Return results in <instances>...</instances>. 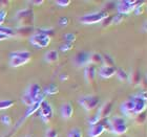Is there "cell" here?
I'll return each mask as SVG.
<instances>
[{"instance_id":"obj_9","label":"cell","mask_w":147,"mask_h":137,"mask_svg":"<svg viewBox=\"0 0 147 137\" xmlns=\"http://www.w3.org/2000/svg\"><path fill=\"white\" fill-rule=\"evenodd\" d=\"M74 63L78 66V67H82V66H87L90 64V53L86 51H81L75 57L74 59Z\"/></svg>"},{"instance_id":"obj_33","label":"cell","mask_w":147,"mask_h":137,"mask_svg":"<svg viewBox=\"0 0 147 137\" xmlns=\"http://www.w3.org/2000/svg\"><path fill=\"white\" fill-rule=\"evenodd\" d=\"M9 38H11V37H9V36H7V35L3 34V33H1V31H0V41H3V40H6V39H9Z\"/></svg>"},{"instance_id":"obj_12","label":"cell","mask_w":147,"mask_h":137,"mask_svg":"<svg viewBox=\"0 0 147 137\" xmlns=\"http://www.w3.org/2000/svg\"><path fill=\"white\" fill-rule=\"evenodd\" d=\"M117 69L115 67H111V66H101L100 69H99V76H101L102 79H109L111 76H113L116 74Z\"/></svg>"},{"instance_id":"obj_29","label":"cell","mask_w":147,"mask_h":137,"mask_svg":"<svg viewBox=\"0 0 147 137\" xmlns=\"http://www.w3.org/2000/svg\"><path fill=\"white\" fill-rule=\"evenodd\" d=\"M45 137H58V133L54 129H49L45 133Z\"/></svg>"},{"instance_id":"obj_4","label":"cell","mask_w":147,"mask_h":137,"mask_svg":"<svg viewBox=\"0 0 147 137\" xmlns=\"http://www.w3.org/2000/svg\"><path fill=\"white\" fill-rule=\"evenodd\" d=\"M31 44L38 48H45L51 44V38L41 33H36L31 37Z\"/></svg>"},{"instance_id":"obj_13","label":"cell","mask_w":147,"mask_h":137,"mask_svg":"<svg viewBox=\"0 0 147 137\" xmlns=\"http://www.w3.org/2000/svg\"><path fill=\"white\" fill-rule=\"evenodd\" d=\"M105 131V126L101 122H97L95 125L90 126L88 135L89 137H99L100 135Z\"/></svg>"},{"instance_id":"obj_14","label":"cell","mask_w":147,"mask_h":137,"mask_svg":"<svg viewBox=\"0 0 147 137\" xmlns=\"http://www.w3.org/2000/svg\"><path fill=\"white\" fill-rule=\"evenodd\" d=\"M74 114V108L71 103H65L61 106V116L63 119H69Z\"/></svg>"},{"instance_id":"obj_32","label":"cell","mask_w":147,"mask_h":137,"mask_svg":"<svg viewBox=\"0 0 147 137\" xmlns=\"http://www.w3.org/2000/svg\"><path fill=\"white\" fill-rule=\"evenodd\" d=\"M5 18H6V12L5 11H1V12H0V26L3 24Z\"/></svg>"},{"instance_id":"obj_16","label":"cell","mask_w":147,"mask_h":137,"mask_svg":"<svg viewBox=\"0 0 147 137\" xmlns=\"http://www.w3.org/2000/svg\"><path fill=\"white\" fill-rule=\"evenodd\" d=\"M84 76L88 83H92L96 78V67L94 64H89L85 67L84 70Z\"/></svg>"},{"instance_id":"obj_27","label":"cell","mask_w":147,"mask_h":137,"mask_svg":"<svg viewBox=\"0 0 147 137\" xmlns=\"http://www.w3.org/2000/svg\"><path fill=\"white\" fill-rule=\"evenodd\" d=\"M65 38V42H68V43H73L75 42V40H76V36L74 34H71V33H68L64 36Z\"/></svg>"},{"instance_id":"obj_18","label":"cell","mask_w":147,"mask_h":137,"mask_svg":"<svg viewBox=\"0 0 147 137\" xmlns=\"http://www.w3.org/2000/svg\"><path fill=\"white\" fill-rule=\"evenodd\" d=\"M41 103H42V102H37V103L33 104L32 106L28 107V111L25 112V118H28V117L32 116L35 112H36V111H38V110H39V108H40V105H41Z\"/></svg>"},{"instance_id":"obj_10","label":"cell","mask_w":147,"mask_h":137,"mask_svg":"<svg viewBox=\"0 0 147 137\" xmlns=\"http://www.w3.org/2000/svg\"><path fill=\"white\" fill-rule=\"evenodd\" d=\"M134 109H135V106H134V101L132 98H129L126 102L121 105V111L125 116L127 117H130V116L134 114Z\"/></svg>"},{"instance_id":"obj_34","label":"cell","mask_w":147,"mask_h":137,"mask_svg":"<svg viewBox=\"0 0 147 137\" xmlns=\"http://www.w3.org/2000/svg\"><path fill=\"white\" fill-rule=\"evenodd\" d=\"M35 4H42V3H43V1H37V2H36V1H35Z\"/></svg>"},{"instance_id":"obj_6","label":"cell","mask_w":147,"mask_h":137,"mask_svg":"<svg viewBox=\"0 0 147 137\" xmlns=\"http://www.w3.org/2000/svg\"><path fill=\"white\" fill-rule=\"evenodd\" d=\"M40 111H39V116L40 118L42 119V122H49L51 119L53 118V115H54V111H53V108L51 106V104H49L47 102L43 101L40 105Z\"/></svg>"},{"instance_id":"obj_1","label":"cell","mask_w":147,"mask_h":137,"mask_svg":"<svg viewBox=\"0 0 147 137\" xmlns=\"http://www.w3.org/2000/svg\"><path fill=\"white\" fill-rule=\"evenodd\" d=\"M107 124L110 132H113V134L122 135L128 130V126L126 124V120L121 116H113V118L107 119Z\"/></svg>"},{"instance_id":"obj_24","label":"cell","mask_w":147,"mask_h":137,"mask_svg":"<svg viewBox=\"0 0 147 137\" xmlns=\"http://www.w3.org/2000/svg\"><path fill=\"white\" fill-rule=\"evenodd\" d=\"M102 55L99 53H92L90 55V63H101Z\"/></svg>"},{"instance_id":"obj_22","label":"cell","mask_w":147,"mask_h":137,"mask_svg":"<svg viewBox=\"0 0 147 137\" xmlns=\"http://www.w3.org/2000/svg\"><path fill=\"white\" fill-rule=\"evenodd\" d=\"M102 61L105 62V66H111V67H113V65H115L113 59L108 55H103V57H102Z\"/></svg>"},{"instance_id":"obj_17","label":"cell","mask_w":147,"mask_h":137,"mask_svg":"<svg viewBox=\"0 0 147 137\" xmlns=\"http://www.w3.org/2000/svg\"><path fill=\"white\" fill-rule=\"evenodd\" d=\"M58 58H59V53L55 49L47 51L45 53V55H44V60H45L46 63H55V62L58 61Z\"/></svg>"},{"instance_id":"obj_8","label":"cell","mask_w":147,"mask_h":137,"mask_svg":"<svg viewBox=\"0 0 147 137\" xmlns=\"http://www.w3.org/2000/svg\"><path fill=\"white\" fill-rule=\"evenodd\" d=\"M137 1H120L118 3V12H119L120 15H126V14H129L130 12L135 11L136 6L138 5Z\"/></svg>"},{"instance_id":"obj_3","label":"cell","mask_w":147,"mask_h":137,"mask_svg":"<svg viewBox=\"0 0 147 137\" xmlns=\"http://www.w3.org/2000/svg\"><path fill=\"white\" fill-rule=\"evenodd\" d=\"M108 17V14L105 12H95L92 14H87L84 15L82 18H80V22L85 25L89 24H95V23H99L102 22L104 19Z\"/></svg>"},{"instance_id":"obj_5","label":"cell","mask_w":147,"mask_h":137,"mask_svg":"<svg viewBox=\"0 0 147 137\" xmlns=\"http://www.w3.org/2000/svg\"><path fill=\"white\" fill-rule=\"evenodd\" d=\"M99 102H100L99 98L94 96V95H85V96L80 98L79 100V104L86 111H90V110H94L95 108H97V106L99 105Z\"/></svg>"},{"instance_id":"obj_35","label":"cell","mask_w":147,"mask_h":137,"mask_svg":"<svg viewBox=\"0 0 147 137\" xmlns=\"http://www.w3.org/2000/svg\"><path fill=\"white\" fill-rule=\"evenodd\" d=\"M66 79H67V76H61V80H62V81H63V80H66Z\"/></svg>"},{"instance_id":"obj_26","label":"cell","mask_w":147,"mask_h":137,"mask_svg":"<svg viewBox=\"0 0 147 137\" xmlns=\"http://www.w3.org/2000/svg\"><path fill=\"white\" fill-rule=\"evenodd\" d=\"M73 43H68V42H65L64 44H62L60 46V50L61 51H68V50H71L73 48Z\"/></svg>"},{"instance_id":"obj_2","label":"cell","mask_w":147,"mask_h":137,"mask_svg":"<svg viewBox=\"0 0 147 137\" xmlns=\"http://www.w3.org/2000/svg\"><path fill=\"white\" fill-rule=\"evenodd\" d=\"M31 59V53L26 50L15 51L9 55V66L11 67H20L26 64Z\"/></svg>"},{"instance_id":"obj_21","label":"cell","mask_w":147,"mask_h":137,"mask_svg":"<svg viewBox=\"0 0 147 137\" xmlns=\"http://www.w3.org/2000/svg\"><path fill=\"white\" fill-rule=\"evenodd\" d=\"M116 76H118V79H119L120 81H122V82H124V81H128L129 74H127V72H126V71H124L123 69H118V70H117Z\"/></svg>"},{"instance_id":"obj_15","label":"cell","mask_w":147,"mask_h":137,"mask_svg":"<svg viewBox=\"0 0 147 137\" xmlns=\"http://www.w3.org/2000/svg\"><path fill=\"white\" fill-rule=\"evenodd\" d=\"M113 110V102H108V103H105L103 106L99 109L97 115L99 116V118H102V117H107L110 114Z\"/></svg>"},{"instance_id":"obj_7","label":"cell","mask_w":147,"mask_h":137,"mask_svg":"<svg viewBox=\"0 0 147 137\" xmlns=\"http://www.w3.org/2000/svg\"><path fill=\"white\" fill-rule=\"evenodd\" d=\"M132 101H134V114H141L146 108V96L145 93L143 95L137 94L135 96H132Z\"/></svg>"},{"instance_id":"obj_28","label":"cell","mask_w":147,"mask_h":137,"mask_svg":"<svg viewBox=\"0 0 147 137\" xmlns=\"http://www.w3.org/2000/svg\"><path fill=\"white\" fill-rule=\"evenodd\" d=\"M68 22H69V20H68L67 17H62V18L59 19V25L61 26V27H65V26H67Z\"/></svg>"},{"instance_id":"obj_23","label":"cell","mask_w":147,"mask_h":137,"mask_svg":"<svg viewBox=\"0 0 147 137\" xmlns=\"http://www.w3.org/2000/svg\"><path fill=\"white\" fill-rule=\"evenodd\" d=\"M68 137H83V135H82L81 130L76 128V129H73V130L69 131V133H68Z\"/></svg>"},{"instance_id":"obj_19","label":"cell","mask_w":147,"mask_h":137,"mask_svg":"<svg viewBox=\"0 0 147 137\" xmlns=\"http://www.w3.org/2000/svg\"><path fill=\"white\" fill-rule=\"evenodd\" d=\"M58 87L55 85V84H51V85H49L47 87H46L45 89H44V94H49V95H55L58 93Z\"/></svg>"},{"instance_id":"obj_25","label":"cell","mask_w":147,"mask_h":137,"mask_svg":"<svg viewBox=\"0 0 147 137\" xmlns=\"http://www.w3.org/2000/svg\"><path fill=\"white\" fill-rule=\"evenodd\" d=\"M0 120H1V122H2L3 125L5 126H11V124H12V118L9 115H2Z\"/></svg>"},{"instance_id":"obj_20","label":"cell","mask_w":147,"mask_h":137,"mask_svg":"<svg viewBox=\"0 0 147 137\" xmlns=\"http://www.w3.org/2000/svg\"><path fill=\"white\" fill-rule=\"evenodd\" d=\"M14 105H15V103L13 101H11V100H2V101H0V110L9 109Z\"/></svg>"},{"instance_id":"obj_30","label":"cell","mask_w":147,"mask_h":137,"mask_svg":"<svg viewBox=\"0 0 147 137\" xmlns=\"http://www.w3.org/2000/svg\"><path fill=\"white\" fill-rule=\"evenodd\" d=\"M56 3H57V5H59L60 7H66L67 5L71 4V1H69V0H58Z\"/></svg>"},{"instance_id":"obj_11","label":"cell","mask_w":147,"mask_h":137,"mask_svg":"<svg viewBox=\"0 0 147 137\" xmlns=\"http://www.w3.org/2000/svg\"><path fill=\"white\" fill-rule=\"evenodd\" d=\"M32 15H33V12H32L30 9H22V11L17 13V19H18L21 23L26 24V23H28V22H31L32 17H33Z\"/></svg>"},{"instance_id":"obj_31","label":"cell","mask_w":147,"mask_h":137,"mask_svg":"<svg viewBox=\"0 0 147 137\" xmlns=\"http://www.w3.org/2000/svg\"><path fill=\"white\" fill-rule=\"evenodd\" d=\"M123 20V15H120V14H118L117 16H115L113 19V24H119L120 22H122Z\"/></svg>"}]
</instances>
